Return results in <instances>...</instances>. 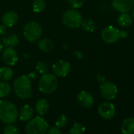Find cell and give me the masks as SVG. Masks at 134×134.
I'll list each match as a JSON object with an SVG mask.
<instances>
[{"label": "cell", "instance_id": "26", "mask_svg": "<svg viewBox=\"0 0 134 134\" xmlns=\"http://www.w3.org/2000/svg\"><path fill=\"white\" fill-rule=\"evenodd\" d=\"M85 128L81 123H75L70 129V134H84Z\"/></svg>", "mask_w": 134, "mask_h": 134}, {"label": "cell", "instance_id": "11", "mask_svg": "<svg viewBox=\"0 0 134 134\" xmlns=\"http://www.w3.org/2000/svg\"><path fill=\"white\" fill-rule=\"evenodd\" d=\"M134 7V0H113L112 7L118 12L128 13Z\"/></svg>", "mask_w": 134, "mask_h": 134}, {"label": "cell", "instance_id": "4", "mask_svg": "<svg viewBox=\"0 0 134 134\" xmlns=\"http://www.w3.org/2000/svg\"><path fill=\"white\" fill-rule=\"evenodd\" d=\"M62 23L66 27L70 29L79 28L82 23L83 18L81 14L76 9H71L66 10L62 18Z\"/></svg>", "mask_w": 134, "mask_h": 134}, {"label": "cell", "instance_id": "37", "mask_svg": "<svg viewBox=\"0 0 134 134\" xmlns=\"http://www.w3.org/2000/svg\"><path fill=\"white\" fill-rule=\"evenodd\" d=\"M3 44H2V43L1 42H0V52H1L2 51V50H3Z\"/></svg>", "mask_w": 134, "mask_h": 134}, {"label": "cell", "instance_id": "1", "mask_svg": "<svg viewBox=\"0 0 134 134\" xmlns=\"http://www.w3.org/2000/svg\"><path fill=\"white\" fill-rule=\"evenodd\" d=\"M18 118L16 106L8 100L0 101V120L6 124L14 123Z\"/></svg>", "mask_w": 134, "mask_h": 134}, {"label": "cell", "instance_id": "21", "mask_svg": "<svg viewBox=\"0 0 134 134\" xmlns=\"http://www.w3.org/2000/svg\"><path fill=\"white\" fill-rule=\"evenodd\" d=\"M3 43L7 47H14L19 43V38L17 35L12 34L3 38Z\"/></svg>", "mask_w": 134, "mask_h": 134}, {"label": "cell", "instance_id": "29", "mask_svg": "<svg viewBox=\"0 0 134 134\" xmlns=\"http://www.w3.org/2000/svg\"><path fill=\"white\" fill-rule=\"evenodd\" d=\"M69 5L70 6V7H72V9H79L81 8L85 3V0H67Z\"/></svg>", "mask_w": 134, "mask_h": 134}, {"label": "cell", "instance_id": "22", "mask_svg": "<svg viewBox=\"0 0 134 134\" xmlns=\"http://www.w3.org/2000/svg\"><path fill=\"white\" fill-rule=\"evenodd\" d=\"M81 26L82 27V29L87 32H92L96 29V24L92 19L83 20Z\"/></svg>", "mask_w": 134, "mask_h": 134}, {"label": "cell", "instance_id": "5", "mask_svg": "<svg viewBox=\"0 0 134 134\" xmlns=\"http://www.w3.org/2000/svg\"><path fill=\"white\" fill-rule=\"evenodd\" d=\"M47 121L41 117H36L31 119L26 125L25 130L27 134H45L48 129Z\"/></svg>", "mask_w": 134, "mask_h": 134}, {"label": "cell", "instance_id": "12", "mask_svg": "<svg viewBox=\"0 0 134 134\" xmlns=\"http://www.w3.org/2000/svg\"><path fill=\"white\" fill-rule=\"evenodd\" d=\"M77 101V103L83 108H89L94 104V98L92 95L85 91H82L78 94Z\"/></svg>", "mask_w": 134, "mask_h": 134}, {"label": "cell", "instance_id": "25", "mask_svg": "<svg viewBox=\"0 0 134 134\" xmlns=\"http://www.w3.org/2000/svg\"><path fill=\"white\" fill-rule=\"evenodd\" d=\"M36 69L39 72V74H40L41 75H43V74H47L48 72V70H49L48 65L44 61H39L36 63Z\"/></svg>", "mask_w": 134, "mask_h": 134}, {"label": "cell", "instance_id": "32", "mask_svg": "<svg viewBox=\"0 0 134 134\" xmlns=\"http://www.w3.org/2000/svg\"><path fill=\"white\" fill-rule=\"evenodd\" d=\"M7 27L4 25H0V36H3L7 33Z\"/></svg>", "mask_w": 134, "mask_h": 134}, {"label": "cell", "instance_id": "14", "mask_svg": "<svg viewBox=\"0 0 134 134\" xmlns=\"http://www.w3.org/2000/svg\"><path fill=\"white\" fill-rule=\"evenodd\" d=\"M18 21V14L15 11H7L3 16V23L7 28L13 27Z\"/></svg>", "mask_w": 134, "mask_h": 134}, {"label": "cell", "instance_id": "17", "mask_svg": "<svg viewBox=\"0 0 134 134\" xmlns=\"http://www.w3.org/2000/svg\"><path fill=\"white\" fill-rule=\"evenodd\" d=\"M54 42L49 38L41 39L38 42V47L43 52H49L54 48Z\"/></svg>", "mask_w": 134, "mask_h": 134}, {"label": "cell", "instance_id": "3", "mask_svg": "<svg viewBox=\"0 0 134 134\" xmlns=\"http://www.w3.org/2000/svg\"><path fill=\"white\" fill-rule=\"evenodd\" d=\"M58 85V81L55 75L51 74H45L42 75L39 81V90L44 94H51L54 92Z\"/></svg>", "mask_w": 134, "mask_h": 134}, {"label": "cell", "instance_id": "15", "mask_svg": "<svg viewBox=\"0 0 134 134\" xmlns=\"http://www.w3.org/2000/svg\"><path fill=\"white\" fill-rule=\"evenodd\" d=\"M33 114H34L33 108L30 105H24L20 109V112L18 114H19L20 119L22 121H28L32 118Z\"/></svg>", "mask_w": 134, "mask_h": 134}, {"label": "cell", "instance_id": "33", "mask_svg": "<svg viewBox=\"0 0 134 134\" xmlns=\"http://www.w3.org/2000/svg\"><path fill=\"white\" fill-rule=\"evenodd\" d=\"M105 77L103 76V75H98L97 76V81L99 82V83H101V84H103V83H104L105 82Z\"/></svg>", "mask_w": 134, "mask_h": 134}, {"label": "cell", "instance_id": "27", "mask_svg": "<svg viewBox=\"0 0 134 134\" xmlns=\"http://www.w3.org/2000/svg\"><path fill=\"white\" fill-rule=\"evenodd\" d=\"M67 118L65 115L64 114H61L60 116L58 117V118L56 119V121H55V126L58 127V128H63L67 124Z\"/></svg>", "mask_w": 134, "mask_h": 134}, {"label": "cell", "instance_id": "20", "mask_svg": "<svg viewBox=\"0 0 134 134\" xmlns=\"http://www.w3.org/2000/svg\"><path fill=\"white\" fill-rule=\"evenodd\" d=\"M36 110L40 115L45 114L49 110V103L47 99H40L36 103Z\"/></svg>", "mask_w": 134, "mask_h": 134}, {"label": "cell", "instance_id": "31", "mask_svg": "<svg viewBox=\"0 0 134 134\" xmlns=\"http://www.w3.org/2000/svg\"><path fill=\"white\" fill-rule=\"evenodd\" d=\"M27 77H28V78H29L30 81H34V80H36V77H37V74H36L35 71H30V72L28 74Z\"/></svg>", "mask_w": 134, "mask_h": 134}, {"label": "cell", "instance_id": "35", "mask_svg": "<svg viewBox=\"0 0 134 134\" xmlns=\"http://www.w3.org/2000/svg\"><path fill=\"white\" fill-rule=\"evenodd\" d=\"M120 36H121V37H125V36H127L126 32H124V31L120 32Z\"/></svg>", "mask_w": 134, "mask_h": 134}, {"label": "cell", "instance_id": "6", "mask_svg": "<svg viewBox=\"0 0 134 134\" xmlns=\"http://www.w3.org/2000/svg\"><path fill=\"white\" fill-rule=\"evenodd\" d=\"M23 33L25 39L29 42L34 43L41 38L43 29L39 23L36 21H30L25 25L23 29Z\"/></svg>", "mask_w": 134, "mask_h": 134}, {"label": "cell", "instance_id": "9", "mask_svg": "<svg viewBox=\"0 0 134 134\" xmlns=\"http://www.w3.org/2000/svg\"><path fill=\"white\" fill-rule=\"evenodd\" d=\"M100 92L102 96L107 99V100H112L115 99L117 93H118V88L117 86L111 83V82H104L100 86Z\"/></svg>", "mask_w": 134, "mask_h": 134}, {"label": "cell", "instance_id": "30", "mask_svg": "<svg viewBox=\"0 0 134 134\" xmlns=\"http://www.w3.org/2000/svg\"><path fill=\"white\" fill-rule=\"evenodd\" d=\"M47 134H62V132L59 129V128L56 126H53L51 127L49 129H47Z\"/></svg>", "mask_w": 134, "mask_h": 134}, {"label": "cell", "instance_id": "23", "mask_svg": "<svg viewBox=\"0 0 134 134\" xmlns=\"http://www.w3.org/2000/svg\"><path fill=\"white\" fill-rule=\"evenodd\" d=\"M10 92L11 87L7 82H0V98H5L8 96L10 94Z\"/></svg>", "mask_w": 134, "mask_h": 134}, {"label": "cell", "instance_id": "16", "mask_svg": "<svg viewBox=\"0 0 134 134\" xmlns=\"http://www.w3.org/2000/svg\"><path fill=\"white\" fill-rule=\"evenodd\" d=\"M122 134H134V118H128L121 125Z\"/></svg>", "mask_w": 134, "mask_h": 134}, {"label": "cell", "instance_id": "10", "mask_svg": "<svg viewBox=\"0 0 134 134\" xmlns=\"http://www.w3.org/2000/svg\"><path fill=\"white\" fill-rule=\"evenodd\" d=\"M98 112L101 118L106 120L111 119L115 114V107L113 103L109 102L102 103L98 107Z\"/></svg>", "mask_w": 134, "mask_h": 134}, {"label": "cell", "instance_id": "7", "mask_svg": "<svg viewBox=\"0 0 134 134\" xmlns=\"http://www.w3.org/2000/svg\"><path fill=\"white\" fill-rule=\"evenodd\" d=\"M120 30L112 25L106 27L101 33L103 40L107 43H114L121 38Z\"/></svg>", "mask_w": 134, "mask_h": 134}, {"label": "cell", "instance_id": "13", "mask_svg": "<svg viewBox=\"0 0 134 134\" xmlns=\"http://www.w3.org/2000/svg\"><path fill=\"white\" fill-rule=\"evenodd\" d=\"M3 60L7 65H14L18 61V54L14 47H7L3 53Z\"/></svg>", "mask_w": 134, "mask_h": 134}, {"label": "cell", "instance_id": "28", "mask_svg": "<svg viewBox=\"0 0 134 134\" xmlns=\"http://www.w3.org/2000/svg\"><path fill=\"white\" fill-rule=\"evenodd\" d=\"M4 134H20V131L17 126L10 124L5 128Z\"/></svg>", "mask_w": 134, "mask_h": 134}, {"label": "cell", "instance_id": "24", "mask_svg": "<svg viewBox=\"0 0 134 134\" xmlns=\"http://www.w3.org/2000/svg\"><path fill=\"white\" fill-rule=\"evenodd\" d=\"M46 8V3L44 0H35L32 3V10L35 13L43 12Z\"/></svg>", "mask_w": 134, "mask_h": 134}, {"label": "cell", "instance_id": "19", "mask_svg": "<svg viewBox=\"0 0 134 134\" xmlns=\"http://www.w3.org/2000/svg\"><path fill=\"white\" fill-rule=\"evenodd\" d=\"M14 77V71L8 66H3L0 68V80L3 81H9Z\"/></svg>", "mask_w": 134, "mask_h": 134}, {"label": "cell", "instance_id": "36", "mask_svg": "<svg viewBox=\"0 0 134 134\" xmlns=\"http://www.w3.org/2000/svg\"><path fill=\"white\" fill-rule=\"evenodd\" d=\"M132 10V20H134V7H133Z\"/></svg>", "mask_w": 134, "mask_h": 134}, {"label": "cell", "instance_id": "34", "mask_svg": "<svg viewBox=\"0 0 134 134\" xmlns=\"http://www.w3.org/2000/svg\"><path fill=\"white\" fill-rule=\"evenodd\" d=\"M74 54L77 58H81L83 57V54H82V53H81V51H75V52L74 53Z\"/></svg>", "mask_w": 134, "mask_h": 134}, {"label": "cell", "instance_id": "18", "mask_svg": "<svg viewBox=\"0 0 134 134\" xmlns=\"http://www.w3.org/2000/svg\"><path fill=\"white\" fill-rule=\"evenodd\" d=\"M132 18L130 14L127 13H121L117 19L118 24L123 28H127L130 26V25L132 23Z\"/></svg>", "mask_w": 134, "mask_h": 134}, {"label": "cell", "instance_id": "2", "mask_svg": "<svg viewBox=\"0 0 134 134\" xmlns=\"http://www.w3.org/2000/svg\"><path fill=\"white\" fill-rule=\"evenodd\" d=\"M14 90L18 97L21 99L30 98L32 92L31 81L26 75H22L18 77L14 82Z\"/></svg>", "mask_w": 134, "mask_h": 134}, {"label": "cell", "instance_id": "8", "mask_svg": "<svg viewBox=\"0 0 134 134\" xmlns=\"http://www.w3.org/2000/svg\"><path fill=\"white\" fill-rule=\"evenodd\" d=\"M52 70L56 77H65L70 72V64L65 60H58L54 63Z\"/></svg>", "mask_w": 134, "mask_h": 134}]
</instances>
